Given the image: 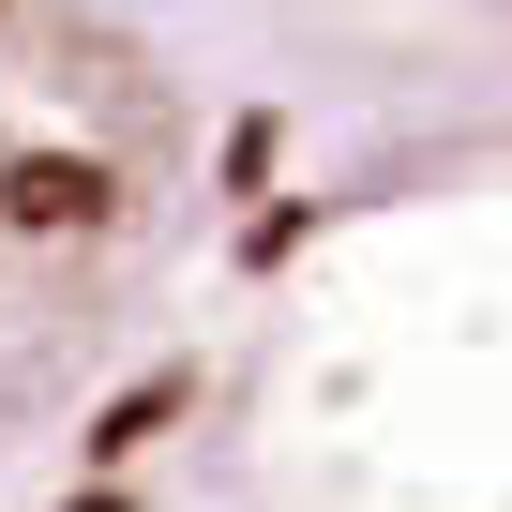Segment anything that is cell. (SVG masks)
Segmentation results:
<instances>
[{
	"label": "cell",
	"mask_w": 512,
	"mask_h": 512,
	"mask_svg": "<svg viewBox=\"0 0 512 512\" xmlns=\"http://www.w3.org/2000/svg\"><path fill=\"white\" fill-rule=\"evenodd\" d=\"M196 211V106L76 0H0V467L106 452L121 347Z\"/></svg>",
	"instance_id": "6da1fadb"
}]
</instances>
